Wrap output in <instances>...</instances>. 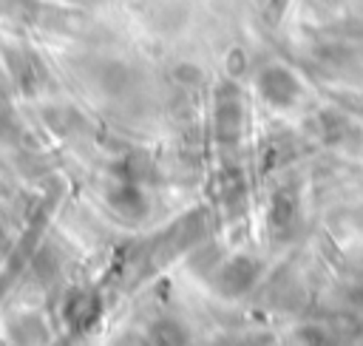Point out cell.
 Returning <instances> with one entry per match:
<instances>
[{
  "instance_id": "cell-1",
  "label": "cell",
  "mask_w": 363,
  "mask_h": 346,
  "mask_svg": "<svg viewBox=\"0 0 363 346\" xmlns=\"http://www.w3.org/2000/svg\"><path fill=\"white\" fill-rule=\"evenodd\" d=\"M258 82H261V94L275 105H284L298 94V82L284 68H267Z\"/></svg>"
},
{
  "instance_id": "cell-2",
  "label": "cell",
  "mask_w": 363,
  "mask_h": 346,
  "mask_svg": "<svg viewBox=\"0 0 363 346\" xmlns=\"http://www.w3.org/2000/svg\"><path fill=\"white\" fill-rule=\"evenodd\" d=\"M252 278H255V267H252L250 261H235V264H230L227 272H224V284L233 281V289H238V292H241Z\"/></svg>"
}]
</instances>
